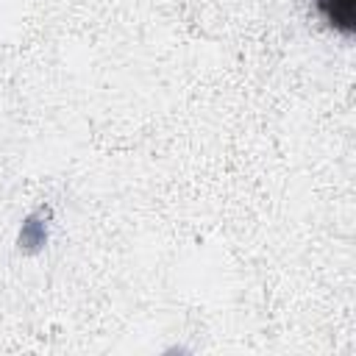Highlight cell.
<instances>
[{
  "label": "cell",
  "instance_id": "6da1fadb",
  "mask_svg": "<svg viewBox=\"0 0 356 356\" xmlns=\"http://www.w3.org/2000/svg\"><path fill=\"white\" fill-rule=\"evenodd\" d=\"M320 14L339 33H353L356 28V0H317Z\"/></svg>",
  "mask_w": 356,
  "mask_h": 356
}]
</instances>
